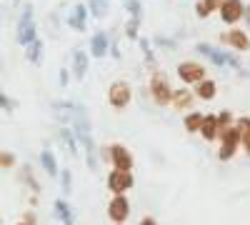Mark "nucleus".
Wrapping results in <instances>:
<instances>
[{
  "label": "nucleus",
  "mask_w": 250,
  "mask_h": 225,
  "mask_svg": "<svg viewBox=\"0 0 250 225\" xmlns=\"http://www.w3.org/2000/svg\"><path fill=\"white\" fill-rule=\"evenodd\" d=\"M148 90H150V98H153V103H155L158 108H168V105H173V93H175V88L170 85L168 75H165L163 70L155 68V70L150 73Z\"/></svg>",
  "instance_id": "nucleus-1"
},
{
  "label": "nucleus",
  "mask_w": 250,
  "mask_h": 225,
  "mask_svg": "<svg viewBox=\"0 0 250 225\" xmlns=\"http://www.w3.org/2000/svg\"><path fill=\"white\" fill-rule=\"evenodd\" d=\"M15 40H18V45H23V48H28L33 40H38V28H35V18H33V5L30 3L23 8V13H20Z\"/></svg>",
  "instance_id": "nucleus-2"
},
{
  "label": "nucleus",
  "mask_w": 250,
  "mask_h": 225,
  "mask_svg": "<svg viewBox=\"0 0 250 225\" xmlns=\"http://www.w3.org/2000/svg\"><path fill=\"white\" fill-rule=\"evenodd\" d=\"M133 100V88L128 80H113L108 88V105L113 110H125Z\"/></svg>",
  "instance_id": "nucleus-3"
},
{
  "label": "nucleus",
  "mask_w": 250,
  "mask_h": 225,
  "mask_svg": "<svg viewBox=\"0 0 250 225\" xmlns=\"http://www.w3.org/2000/svg\"><path fill=\"white\" fill-rule=\"evenodd\" d=\"M178 78H180V83L183 85H190L195 88L200 80L208 78V68L203 63H198V60H183V63H178Z\"/></svg>",
  "instance_id": "nucleus-4"
},
{
  "label": "nucleus",
  "mask_w": 250,
  "mask_h": 225,
  "mask_svg": "<svg viewBox=\"0 0 250 225\" xmlns=\"http://www.w3.org/2000/svg\"><path fill=\"white\" fill-rule=\"evenodd\" d=\"M243 148V133L233 125L230 130H225L220 135V150H218V160L220 163H228L238 150Z\"/></svg>",
  "instance_id": "nucleus-5"
},
{
  "label": "nucleus",
  "mask_w": 250,
  "mask_h": 225,
  "mask_svg": "<svg viewBox=\"0 0 250 225\" xmlns=\"http://www.w3.org/2000/svg\"><path fill=\"white\" fill-rule=\"evenodd\" d=\"M105 183H108V190H110L113 195H123V193H130V190H133L135 175H133V170H118V168H113V170L108 173Z\"/></svg>",
  "instance_id": "nucleus-6"
},
{
  "label": "nucleus",
  "mask_w": 250,
  "mask_h": 225,
  "mask_svg": "<svg viewBox=\"0 0 250 225\" xmlns=\"http://www.w3.org/2000/svg\"><path fill=\"white\" fill-rule=\"evenodd\" d=\"M245 8H248V5L243 3V0H225V3L220 5V10H218L223 25L235 28L240 20H245Z\"/></svg>",
  "instance_id": "nucleus-7"
},
{
  "label": "nucleus",
  "mask_w": 250,
  "mask_h": 225,
  "mask_svg": "<svg viewBox=\"0 0 250 225\" xmlns=\"http://www.w3.org/2000/svg\"><path fill=\"white\" fill-rule=\"evenodd\" d=\"M220 43L228 45L230 50H235V53H248L250 50V35L240 28H230V30L220 33Z\"/></svg>",
  "instance_id": "nucleus-8"
},
{
  "label": "nucleus",
  "mask_w": 250,
  "mask_h": 225,
  "mask_svg": "<svg viewBox=\"0 0 250 225\" xmlns=\"http://www.w3.org/2000/svg\"><path fill=\"white\" fill-rule=\"evenodd\" d=\"M110 165L118 168V170H133L135 158L123 143H110Z\"/></svg>",
  "instance_id": "nucleus-9"
},
{
  "label": "nucleus",
  "mask_w": 250,
  "mask_h": 225,
  "mask_svg": "<svg viewBox=\"0 0 250 225\" xmlns=\"http://www.w3.org/2000/svg\"><path fill=\"white\" fill-rule=\"evenodd\" d=\"M108 218L110 223H125L130 218V200L128 195H113L110 203H108Z\"/></svg>",
  "instance_id": "nucleus-10"
},
{
  "label": "nucleus",
  "mask_w": 250,
  "mask_h": 225,
  "mask_svg": "<svg viewBox=\"0 0 250 225\" xmlns=\"http://www.w3.org/2000/svg\"><path fill=\"white\" fill-rule=\"evenodd\" d=\"M88 13H90L88 3H75L70 15H68V28L75 30V33H85V28H88Z\"/></svg>",
  "instance_id": "nucleus-11"
},
{
  "label": "nucleus",
  "mask_w": 250,
  "mask_h": 225,
  "mask_svg": "<svg viewBox=\"0 0 250 225\" xmlns=\"http://www.w3.org/2000/svg\"><path fill=\"white\" fill-rule=\"evenodd\" d=\"M195 100H198V95H195V90H190V85L175 88V93H173V108L188 113V110H193Z\"/></svg>",
  "instance_id": "nucleus-12"
},
{
  "label": "nucleus",
  "mask_w": 250,
  "mask_h": 225,
  "mask_svg": "<svg viewBox=\"0 0 250 225\" xmlns=\"http://www.w3.org/2000/svg\"><path fill=\"white\" fill-rule=\"evenodd\" d=\"M110 35L105 33V30H95L93 35H90V55L93 58H105L108 55V50H110Z\"/></svg>",
  "instance_id": "nucleus-13"
},
{
  "label": "nucleus",
  "mask_w": 250,
  "mask_h": 225,
  "mask_svg": "<svg viewBox=\"0 0 250 225\" xmlns=\"http://www.w3.org/2000/svg\"><path fill=\"white\" fill-rule=\"evenodd\" d=\"M50 108H53V115H55V120L60 123V125H73L75 103H70V100H53Z\"/></svg>",
  "instance_id": "nucleus-14"
},
{
  "label": "nucleus",
  "mask_w": 250,
  "mask_h": 225,
  "mask_svg": "<svg viewBox=\"0 0 250 225\" xmlns=\"http://www.w3.org/2000/svg\"><path fill=\"white\" fill-rule=\"evenodd\" d=\"M70 60H73V75L78 78V80H83L88 75V68H90V55L83 50V48H75L73 53H70Z\"/></svg>",
  "instance_id": "nucleus-15"
},
{
  "label": "nucleus",
  "mask_w": 250,
  "mask_h": 225,
  "mask_svg": "<svg viewBox=\"0 0 250 225\" xmlns=\"http://www.w3.org/2000/svg\"><path fill=\"white\" fill-rule=\"evenodd\" d=\"M200 138L205 140V143H215V140H220V125H218V115H205V120H203V128H200Z\"/></svg>",
  "instance_id": "nucleus-16"
},
{
  "label": "nucleus",
  "mask_w": 250,
  "mask_h": 225,
  "mask_svg": "<svg viewBox=\"0 0 250 225\" xmlns=\"http://www.w3.org/2000/svg\"><path fill=\"white\" fill-rule=\"evenodd\" d=\"M53 215L60 220V225H75V213L70 208V203L62 200V198H58L53 203Z\"/></svg>",
  "instance_id": "nucleus-17"
},
{
  "label": "nucleus",
  "mask_w": 250,
  "mask_h": 225,
  "mask_svg": "<svg viewBox=\"0 0 250 225\" xmlns=\"http://www.w3.org/2000/svg\"><path fill=\"white\" fill-rule=\"evenodd\" d=\"M193 90H195L198 100H203V103H210V100H215V95H218V83H215L213 78H205V80H200Z\"/></svg>",
  "instance_id": "nucleus-18"
},
{
  "label": "nucleus",
  "mask_w": 250,
  "mask_h": 225,
  "mask_svg": "<svg viewBox=\"0 0 250 225\" xmlns=\"http://www.w3.org/2000/svg\"><path fill=\"white\" fill-rule=\"evenodd\" d=\"M195 50H198L200 55H205V58H210V63H213L215 68H225V65H228V55L220 53V50H215L210 43H198Z\"/></svg>",
  "instance_id": "nucleus-19"
},
{
  "label": "nucleus",
  "mask_w": 250,
  "mask_h": 225,
  "mask_svg": "<svg viewBox=\"0 0 250 225\" xmlns=\"http://www.w3.org/2000/svg\"><path fill=\"white\" fill-rule=\"evenodd\" d=\"M58 135H60V140L65 143V148H68V153L70 155H78V143H80V138H78V133H75V128L70 125H60L58 128Z\"/></svg>",
  "instance_id": "nucleus-20"
},
{
  "label": "nucleus",
  "mask_w": 250,
  "mask_h": 225,
  "mask_svg": "<svg viewBox=\"0 0 250 225\" xmlns=\"http://www.w3.org/2000/svg\"><path fill=\"white\" fill-rule=\"evenodd\" d=\"M203 120H205V113H200V110H188V113L183 115V128H185V133H200Z\"/></svg>",
  "instance_id": "nucleus-21"
},
{
  "label": "nucleus",
  "mask_w": 250,
  "mask_h": 225,
  "mask_svg": "<svg viewBox=\"0 0 250 225\" xmlns=\"http://www.w3.org/2000/svg\"><path fill=\"white\" fill-rule=\"evenodd\" d=\"M223 3L225 0H195V15L200 20H205V18H210L213 13H218Z\"/></svg>",
  "instance_id": "nucleus-22"
},
{
  "label": "nucleus",
  "mask_w": 250,
  "mask_h": 225,
  "mask_svg": "<svg viewBox=\"0 0 250 225\" xmlns=\"http://www.w3.org/2000/svg\"><path fill=\"white\" fill-rule=\"evenodd\" d=\"M40 165H43V170H45L50 178H58V175H60L58 160H55V155H53V150H50V148L40 150Z\"/></svg>",
  "instance_id": "nucleus-23"
},
{
  "label": "nucleus",
  "mask_w": 250,
  "mask_h": 225,
  "mask_svg": "<svg viewBox=\"0 0 250 225\" xmlns=\"http://www.w3.org/2000/svg\"><path fill=\"white\" fill-rule=\"evenodd\" d=\"M20 180H23L25 185L30 188L33 195H40V193H43V188H40V183H38V178H35V173H33L30 165H20Z\"/></svg>",
  "instance_id": "nucleus-24"
},
{
  "label": "nucleus",
  "mask_w": 250,
  "mask_h": 225,
  "mask_svg": "<svg viewBox=\"0 0 250 225\" xmlns=\"http://www.w3.org/2000/svg\"><path fill=\"white\" fill-rule=\"evenodd\" d=\"M43 53H45V45H43V40H33V43L28 45V50H25V58L30 60L33 65H40L43 63Z\"/></svg>",
  "instance_id": "nucleus-25"
},
{
  "label": "nucleus",
  "mask_w": 250,
  "mask_h": 225,
  "mask_svg": "<svg viewBox=\"0 0 250 225\" xmlns=\"http://www.w3.org/2000/svg\"><path fill=\"white\" fill-rule=\"evenodd\" d=\"M88 8H90V15L100 20V18H105V15H108L110 3H108V0H88Z\"/></svg>",
  "instance_id": "nucleus-26"
},
{
  "label": "nucleus",
  "mask_w": 250,
  "mask_h": 225,
  "mask_svg": "<svg viewBox=\"0 0 250 225\" xmlns=\"http://www.w3.org/2000/svg\"><path fill=\"white\" fill-rule=\"evenodd\" d=\"M60 193L62 195L73 193V173H70V168H60Z\"/></svg>",
  "instance_id": "nucleus-27"
},
{
  "label": "nucleus",
  "mask_w": 250,
  "mask_h": 225,
  "mask_svg": "<svg viewBox=\"0 0 250 225\" xmlns=\"http://www.w3.org/2000/svg\"><path fill=\"white\" fill-rule=\"evenodd\" d=\"M138 45H140V50H143L145 63H148V65L155 70V53H153V48H150V40H148V38H140V40H138Z\"/></svg>",
  "instance_id": "nucleus-28"
},
{
  "label": "nucleus",
  "mask_w": 250,
  "mask_h": 225,
  "mask_svg": "<svg viewBox=\"0 0 250 225\" xmlns=\"http://www.w3.org/2000/svg\"><path fill=\"white\" fill-rule=\"evenodd\" d=\"M140 20L138 18H128V23H125V28H123V33H125V38L128 40H140Z\"/></svg>",
  "instance_id": "nucleus-29"
},
{
  "label": "nucleus",
  "mask_w": 250,
  "mask_h": 225,
  "mask_svg": "<svg viewBox=\"0 0 250 225\" xmlns=\"http://www.w3.org/2000/svg\"><path fill=\"white\" fill-rule=\"evenodd\" d=\"M218 125H220V135H223L225 130H230L235 125V115L230 110H220L218 113Z\"/></svg>",
  "instance_id": "nucleus-30"
},
{
  "label": "nucleus",
  "mask_w": 250,
  "mask_h": 225,
  "mask_svg": "<svg viewBox=\"0 0 250 225\" xmlns=\"http://www.w3.org/2000/svg\"><path fill=\"white\" fill-rule=\"evenodd\" d=\"M123 8L128 10L130 18H143V5H140V0H123Z\"/></svg>",
  "instance_id": "nucleus-31"
},
{
  "label": "nucleus",
  "mask_w": 250,
  "mask_h": 225,
  "mask_svg": "<svg viewBox=\"0 0 250 225\" xmlns=\"http://www.w3.org/2000/svg\"><path fill=\"white\" fill-rule=\"evenodd\" d=\"M0 168H3V170L15 168V155H13L10 150H3V153H0Z\"/></svg>",
  "instance_id": "nucleus-32"
},
{
  "label": "nucleus",
  "mask_w": 250,
  "mask_h": 225,
  "mask_svg": "<svg viewBox=\"0 0 250 225\" xmlns=\"http://www.w3.org/2000/svg\"><path fill=\"white\" fill-rule=\"evenodd\" d=\"M235 128H238V130L245 135V133L250 130V118H248V115H240V118H235Z\"/></svg>",
  "instance_id": "nucleus-33"
},
{
  "label": "nucleus",
  "mask_w": 250,
  "mask_h": 225,
  "mask_svg": "<svg viewBox=\"0 0 250 225\" xmlns=\"http://www.w3.org/2000/svg\"><path fill=\"white\" fill-rule=\"evenodd\" d=\"M0 105H3V113H13L15 110V100H10L5 93L0 95Z\"/></svg>",
  "instance_id": "nucleus-34"
},
{
  "label": "nucleus",
  "mask_w": 250,
  "mask_h": 225,
  "mask_svg": "<svg viewBox=\"0 0 250 225\" xmlns=\"http://www.w3.org/2000/svg\"><path fill=\"white\" fill-rule=\"evenodd\" d=\"M155 43L163 45V48H175V40L173 38H163V35H155Z\"/></svg>",
  "instance_id": "nucleus-35"
},
{
  "label": "nucleus",
  "mask_w": 250,
  "mask_h": 225,
  "mask_svg": "<svg viewBox=\"0 0 250 225\" xmlns=\"http://www.w3.org/2000/svg\"><path fill=\"white\" fill-rule=\"evenodd\" d=\"M68 80H70L68 68H60V73H58V83H60V88H68Z\"/></svg>",
  "instance_id": "nucleus-36"
},
{
  "label": "nucleus",
  "mask_w": 250,
  "mask_h": 225,
  "mask_svg": "<svg viewBox=\"0 0 250 225\" xmlns=\"http://www.w3.org/2000/svg\"><path fill=\"white\" fill-rule=\"evenodd\" d=\"M243 150H245V155L250 158V130L243 135Z\"/></svg>",
  "instance_id": "nucleus-37"
},
{
  "label": "nucleus",
  "mask_w": 250,
  "mask_h": 225,
  "mask_svg": "<svg viewBox=\"0 0 250 225\" xmlns=\"http://www.w3.org/2000/svg\"><path fill=\"white\" fill-rule=\"evenodd\" d=\"M100 158L105 160V163H110V145H103L100 148Z\"/></svg>",
  "instance_id": "nucleus-38"
},
{
  "label": "nucleus",
  "mask_w": 250,
  "mask_h": 225,
  "mask_svg": "<svg viewBox=\"0 0 250 225\" xmlns=\"http://www.w3.org/2000/svg\"><path fill=\"white\" fill-rule=\"evenodd\" d=\"M138 225H158V220L153 218V215H145V218H140V223Z\"/></svg>",
  "instance_id": "nucleus-39"
},
{
  "label": "nucleus",
  "mask_w": 250,
  "mask_h": 225,
  "mask_svg": "<svg viewBox=\"0 0 250 225\" xmlns=\"http://www.w3.org/2000/svg\"><path fill=\"white\" fill-rule=\"evenodd\" d=\"M23 220H28L30 225H38V218H35V213H33V210H28V213L23 215Z\"/></svg>",
  "instance_id": "nucleus-40"
},
{
  "label": "nucleus",
  "mask_w": 250,
  "mask_h": 225,
  "mask_svg": "<svg viewBox=\"0 0 250 225\" xmlns=\"http://www.w3.org/2000/svg\"><path fill=\"white\" fill-rule=\"evenodd\" d=\"M245 23H248V25H250V5H248V8H245Z\"/></svg>",
  "instance_id": "nucleus-41"
},
{
  "label": "nucleus",
  "mask_w": 250,
  "mask_h": 225,
  "mask_svg": "<svg viewBox=\"0 0 250 225\" xmlns=\"http://www.w3.org/2000/svg\"><path fill=\"white\" fill-rule=\"evenodd\" d=\"M15 225H30V223H28V220H23V218H20V220H18Z\"/></svg>",
  "instance_id": "nucleus-42"
},
{
  "label": "nucleus",
  "mask_w": 250,
  "mask_h": 225,
  "mask_svg": "<svg viewBox=\"0 0 250 225\" xmlns=\"http://www.w3.org/2000/svg\"><path fill=\"white\" fill-rule=\"evenodd\" d=\"M113 225H125V223H113Z\"/></svg>",
  "instance_id": "nucleus-43"
}]
</instances>
